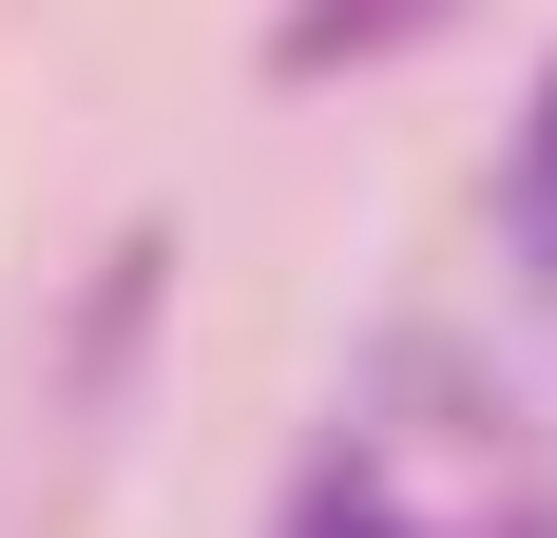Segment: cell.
I'll return each instance as SVG.
<instances>
[{
    "label": "cell",
    "mask_w": 557,
    "mask_h": 538,
    "mask_svg": "<svg viewBox=\"0 0 557 538\" xmlns=\"http://www.w3.org/2000/svg\"><path fill=\"white\" fill-rule=\"evenodd\" d=\"M154 289H173V231H115V250H97V289H77V346H58V404H115V366H135Z\"/></svg>",
    "instance_id": "6da1fadb"
},
{
    "label": "cell",
    "mask_w": 557,
    "mask_h": 538,
    "mask_svg": "<svg viewBox=\"0 0 557 538\" xmlns=\"http://www.w3.org/2000/svg\"><path fill=\"white\" fill-rule=\"evenodd\" d=\"M443 0H288L270 20V77H346V58H404Z\"/></svg>",
    "instance_id": "7a4b0ae2"
},
{
    "label": "cell",
    "mask_w": 557,
    "mask_h": 538,
    "mask_svg": "<svg viewBox=\"0 0 557 538\" xmlns=\"http://www.w3.org/2000/svg\"><path fill=\"white\" fill-rule=\"evenodd\" d=\"M500 231H519V269L557 289V58H539V115H519V155H500Z\"/></svg>",
    "instance_id": "3957f363"
},
{
    "label": "cell",
    "mask_w": 557,
    "mask_h": 538,
    "mask_svg": "<svg viewBox=\"0 0 557 538\" xmlns=\"http://www.w3.org/2000/svg\"><path fill=\"white\" fill-rule=\"evenodd\" d=\"M288 538H423L385 500V462H308V500H288Z\"/></svg>",
    "instance_id": "277c9868"
},
{
    "label": "cell",
    "mask_w": 557,
    "mask_h": 538,
    "mask_svg": "<svg viewBox=\"0 0 557 538\" xmlns=\"http://www.w3.org/2000/svg\"><path fill=\"white\" fill-rule=\"evenodd\" d=\"M481 538H557V519H539V500H519V519H481Z\"/></svg>",
    "instance_id": "5b68a950"
}]
</instances>
